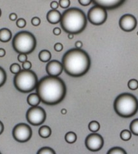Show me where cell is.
<instances>
[{"label":"cell","mask_w":138,"mask_h":154,"mask_svg":"<svg viewBox=\"0 0 138 154\" xmlns=\"http://www.w3.org/2000/svg\"><path fill=\"white\" fill-rule=\"evenodd\" d=\"M36 89L41 102L49 105L59 103L66 94V85L58 76H44L38 81Z\"/></svg>","instance_id":"1"},{"label":"cell","mask_w":138,"mask_h":154,"mask_svg":"<svg viewBox=\"0 0 138 154\" xmlns=\"http://www.w3.org/2000/svg\"><path fill=\"white\" fill-rule=\"evenodd\" d=\"M62 64L66 74L72 77H80L88 71L91 60L86 51L75 48L69 50L63 55Z\"/></svg>","instance_id":"2"},{"label":"cell","mask_w":138,"mask_h":154,"mask_svg":"<svg viewBox=\"0 0 138 154\" xmlns=\"http://www.w3.org/2000/svg\"><path fill=\"white\" fill-rule=\"evenodd\" d=\"M63 30L68 33L78 34L87 25V17L85 12L78 8H69L63 13L60 21Z\"/></svg>","instance_id":"3"},{"label":"cell","mask_w":138,"mask_h":154,"mask_svg":"<svg viewBox=\"0 0 138 154\" xmlns=\"http://www.w3.org/2000/svg\"><path fill=\"white\" fill-rule=\"evenodd\" d=\"M114 109L117 114L122 118L132 117L138 111V100L132 94L122 93L114 100Z\"/></svg>","instance_id":"4"},{"label":"cell","mask_w":138,"mask_h":154,"mask_svg":"<svg viewBox=\"0 0 138 154\" xmlns=\"http://www.w3.org/2000/svg\"><path fill=\"white\" fill-rule=\"evenodd\" d=\"M36 45L35 36L27 31L18 32L12 40V47L18 54H30L35 50Z\"/></svg>","instance_id":"5"},{"label":"cell","mask_w":138,"mask_h":154,"mask_svg":"<svg viewBox=\"0 0 138 154\" xmlns=\"http://www.w3.org/2000/svg\"><path fill=\"white\" fill-rule=\"evenodd\" d=\"M38 83L36 74L30 70L21 69L14 78V85L21 93H30L36 89Z\"/></svg>","instance_id":"6"},{"label":"cell","mask_w":138,"mask_h":154,"mask_svg":"<svg viewBox=\"0 0 138 154\" xmlns=\"http://www.w3.org/2000/svg\"><path fill=\"white\" fill-rule=\"evenodd\" d=\"M87 19L89 22L94 25H101L107 19V9L100 6L94 5L89 9Z\"/></svg>","instance_id":"7"},{"label":"cell","mask_w":138,"mask_h":154,"mask_svg":"<svg viewBox=\"0 0 138 154\" xmlns=\"http://www.w3.org/2000/svg\"><path fill=\"white\" fill-rule=\"evenodd\" d=\"M47 118L45 110L39 106L31 107L26 113L27 122L33 126H39L43 123Z\"/></svg>","instance_id":"8"},{"label":"cell","mask_w":138,"mask_h":154,"mask_svg":"<svg viewBox=\"0 0 138 154\" xmlns=\"http://www.w3.org/2000/svg\"><path fill=\"white\" fill-rule=\"evenodd\" d=\"M32 136V131L29 125L26 123H18L14 127L12 136L19 143H25L30 140Z\"/></svg>","instance_id":"9"},{"label":"cell","mask_w":138,"mask_h":154,"mask_svg":"<svg viewBox=\"0 0 138 154\" xmlns=\"http://www.w3.org/2000/svg\"><path fill=\"white\" fill-rule=\"evenodd\" d=\"M85 146L88 150L97 152L100 150L104 144V139L100 134L92 132L85 139Z\"/></svg>","instance_id":"10"},{"label":"cell","mask_w":138,"mask_h":154,"mask_svg":"<svg viewBox=\"0 0 138 154\" xmlns=\"http://www.w3.org/2000/svg\"><path fill=\"white\" fill-rule=\"evenodd\" d=\"M137 21L136 17L130 14H126L122 16L119 21V26L123 31L130 32L135 30Z\"/></svg>","instance_id":"11"},{"label":"cell","mask_w":138,"mask_h":154,"mask_svg":"<svg viewBox=\"0 0 138 154\" xmlns=\"http://www.w3.org/2000/svg\"><path fill=\"white\" fill-rule=\"evenodd\" d=\"M63 71L62 62L56 60H52L48 62L46 66L47 74L52 76H59Z\"/></svg>","instance_id":"12"},{"label":"cell","mask_w":138,"mask_h":154,"mask_svg":"<svg viewBox=\"0 0 138 154\" xmlns=\"http://www.w3.org/2000/svg\"><path fill=\"white\" fill-rule=\"evenodd\" d=\"M126 0H92L95 5H98L107 10H113L118 8L125 3Z\"/></svg>","instance_id":"13"},{"label":"cell","mask_w":138,"mask_h":154,"mask_svg":"<svg viewBox=\"0 0 138 154\" xmlns=\"http://www.w3.org/2000/svg\"><path fill=\"white\" fill-rule=\"evenodd\" d=\"M62 14L57 10H51L47 14V19L49 23L52 25H56L60 23Z\"/></svg>","instance_id":"14"},{"label":"cell","mask_w":138,"mask_h":154,"mask_svg":"<svg viewBox=\"0 0 138 154\" xmlns=\"http://www.w3.org/2000/svg\"><path fill=\"white\" fill-rule=\"evenodd\" d=\"M27 102L30 107H35L38 106L41 102L40 96L37 93H31L28 96L27 98Z\"/></svg>","instance_id":"15"},{"label":"cell","mask_w":138,"mask_h":154,"mask_svg":"<svg viewBox=\"0 0 138 154\" xmlns=\"http://www.w3.org/2000/svg\"><path fill=\"white\" fill-rule=\"evenodd\" d=\"M12 38V32L8 28H3L0 29V41L7 42Z\"/></svg>","instance_id":"16"},{"label":"cell","mask_w":138,"mask_h":154,"mask_svg":"<svg viewBox=\"0 0 138 154\" xmlns=\"http://www.w3.org/2000/svg\"><path fill=\"white\" fill-rule=\"evenodd\" d=\"M38 134H39L40 136L42 138H48L51 136L52 130L49 126L44 125V126H42L40 128L39 131H38Z\"/></svg>","instance_id":"17"},{"label":"cell","mask_w":138,"mask_h":154,"mask_svg":"<svg viewBox=\"0 0 138 154\" xmlns=\"http://www.w3.org/2000/svg\"><path fill=\"white\" fill-rule=\"evenodd\" d=\"M51 53L47 50H43L38 55V57L40 61L43 62H48L51 59Z\"/></svg>","instance_id":"18"},{"label":"cell","mask_w":138,"mask_h":154,"mask_svg":"<svg viewBox=\"0 0 138 154\" xmlns=\"http://www.w3.org/2000/svg\"><path fill=\"white\" fill-rule=\"evenodd\" d=\"M65 139L67 143L73 144L77 140V135L74 132H69L65 134Z\"/></svg>","instance_id":"19"},{"label":"cell","mask_w":138,"mask_h":154,"mask_svg":"<svg viewBox=\"0 0 138 154\" xmlns=\"http://www.w3.org/2000/svg\"><path fill=\"white\" fill-rule=\"evenodd\" d=\"M88 128L91 132H98L100 129V124L97 121H92L88 123Z\"/></svg>","instance_id":"20"},{"label":"cell","mask_w":138,"mask_h":154,"mask_svg":"<svg viewBox=\"0 0 138 154\" xmlns=\"http://www.w3.org/2000/svg\"><path fill=\"white\" fill-rule=\"evenodd\" d=\"M129 127L132 134L138 136V118L132 120L130 124Z\"/></svg>","instance_id":"21"},{"label":"cell","mask_w":138,"mask_h":154,"mask_svg":"<svg viewBox=\"0 0 138 154\" xmlns=\"http://www.w3.org/2000/svg\"><path fill=\"white\" fill-rule=\"evenodd\" d=\"M120 137L124 141H129L132 137V132L130 131H128V130L127 129L123 130L120 133Z\"/></svg>","instance_id":"22"},{"label":"cell","mask_w":138,"mask_h":154,"mask_svg":"<svg viewBox=\"0 0 138 154\" xmlns=\"http://www.w3.org/2000/svg\"><path fill=\"white\" fill-rule=\"evenodd\" d=\"M108 154H127L124 149L120 147H114L111 148L107 152Z\"/></svg>","instance_id":"23"},{"label":"cell","mask_w":138,"mask_h":154,"mask_svg":"<svg viewBox=\"0 0 138 154\" xmlns=\"http://www.w3.org/2000/svg\"><path fill=\"white\" fill-rule=\"evenodd\" d=\"M7 80V73L3 67L0 66V88L2 87Z\"/></svg>","instance_id":"24"},{"label":"cell","mask_w":138,"mask_h":154,"mask_svg":"<svg viewBox=\"0 0 138 154\" xmlns=\"http://www.w3.org/2000/svg\"><path fill=\"white\" fill-rule=\"evenodd\" d=\"M37 154H56V152L50 147H43L37 152Z\"/></svg>","instance_id":"25"},{"label":"cell","mask_w":138,"mask_h":154,"mask_svg":"<svg viewBox=\"0 0 138 154\" xmlns=\"http://www.w3.org/2000/svg\"><path fill=\"white\" fill-rule=\"evenodd\" d=\"M128 88L132 91H135L138 89V80L136 79H131L128 82Z\"/></svg>","instance_id":"26"},{"label":"cell","mask_w":138,"mask_h":154,"mask_svg":"<svg viewBox=\"0 0 138 154\" xmlns=\"http://www.w3.org/2000/svg\"><path fill=\"white\" fill-rule=\"evenodd\" d=\"M21 70V66L17 63H13L10 66V71L12 74L16 75Z\"/></svg>","instance_id":"27"},{"label":"cell","mask_w":138,"mask_h":154,"mask_svg":"<svg viewBox=\"0 0 138 154\" xmlns=\"http://www.w3.org/2000/svg\"><path fill=\"white\" fill-rule=\"evenodd\" d=\"M27 25V21L24 18H20L16 20V26L20 28H23Z\"/></svg>","instance_id":"28"},{"label":"cell","mask_w":138,"mask_h":154,"mask_svg":"<svg viewBox=\"0 0 138 154\" xmlns=\"http://www.w3.org/2000/svg\"><path fill=\"white\" fill-rule=\"evenodd\" d=\"M70 5V0H59V5L62 8H67Z\"/></svg>","instance_id":"29"},{"label":"cell","mask_w":138,"mask_h":154,"mask_svg":"<svg viewBox=\"0 0 138 154\" xmlns=\"http://www.w3.org/2000/svg\"><path fill=\"white\" fill-rule=\"evenodd\" d=\"M31 24L34 26H39L41 24V19L38 17H34L31 19Z\"/></svg>","instance_id":"30"},{"label":"cell","mask_w":138,"mask_h":154,"mask_svg":"<svg viewBox=\"0 0 138 154\" xmlns=\"http://www.w3.org/2000/svg\"><path fill=\"white\" fill-rule=\"evenodd\" d=\"M18 60L19 62L23 63V62L27 60V55L25 54H19L18 56Z\"/></svg>","instance_id":"31"},{"label":"cell","mask_w":138,"mask_h":154,"mask_svg":"<svg viewBox=\"0 0 138 154\" xmlns=\"http://www.w3.org/2000/svg\"><path fill=\"white\" fill-rule=\"evenodd\" d=\"M54 49L57 52H60L63 50V46L61 42H57L54 46Z\"/></svg>","instance_id":"32"},{"label":"cell","mask_w":138,"mask_h":154,"mask_svg":"<svg viewBox=\"0 0 138 154\" xmlns=\"http://www.w3.org/2000/svg\"><path fill=\"white\" fill-rule=\"evenodd\" d=\"M22 67L23 69H25V70H30L32 67V63L30 61H25L22 63Z\"/></svg>","instance_id":"33"},{"label":"cell","mask_w":138,"mask_h":154,"mask_svg":"<svg viewBox=\"0 0 138 154\" xmlns=\"http://www.w3.org/2000/svg\"><path fill=\"white\" fill-rule=\"evenodd\" d=\"M78 2L81 5L86 7L90 5L92 3V0H78Z\"/></svg>","instance_id":"34"},{"label":"cell","mask_w":138,"mask_h":154,"mask_svg":"<svg viewBox=\"0 0 138 154\" xmlns=\"http://www.w3.org/2000/svg\"><path fill=\"white\" fill-rule=\"evenodd\" d=\"M50 6L52 10H57L59 5V3H58L56 1H53L50 3Z\"/></svg>","instance_id":"35"},{"label":"cell","mask_w":138,"mask_h":154,"mask_svg":"<svg viewBox=\"0 0 138 154\" xmlns=\"http://www.w3.org/2000/svg\"><path fill=\"white\" fill-rule=\"evenodd\" d=\"M9 19H10L11 21H15L17 20V18H18V16L16 13H11L10 14V15H9Z\"/></svg>","instance_id":"36"},{"label":"cell","mask_w":138,"mask_h":154,"mask_svg":"<svg viewBox=\"0 0 138 154\" xmlns=\"http://www.w3.org/2000/svg\"><path fill=\"white\" fill-rule=\"evenodd\" d=\"M53 33H54V35H59L61 33V29L59 28H58V27H56V28H54V29H53Z\"/></svg>","instance_id":"37"},{"label":"cell","mask_w":138,"mask_h":154,"mask_svg":"<svg viewBox=\"0 0 138 154\" xmlns=\"http://www.w3.org/2000/svg\"><path fill=\"white\" fill-rule=\"evenodd\" d=\"M75 46L76 48H78V49H81L83 46V42L80 41H76L75 43Z\"/></svg>","instance_id":"38"},{"label":"cell","mask_w":138,"mask_h":154,"mask_svg":"<svg viewBox=\"0 0 138 154\" xmlns=\"http://www.w3.org/2000/svg\"><path fill=\"white\" fill-rule=\"evenodd\" d=\"M6 55V51L3 48H0V57H3Z\"/></svg>","instance_id":"39"},{"label":"cell","mask_w":138,"mask_h":154,"mask_svg":"<svg viewBox=\"0 0 138 154\" xmlns=\"http://www.w3.org/2000/svg\"><path fill=\"white\" fill-rule=\"evenodd\" d=\"M4 131V125L3 123L0 121V135H1Z\"/></svg>","instance_id":"40"},{"label":"cell","mask_w":138,"mask_h":154,"mask_svg":"<svg viewBox=\"0 0 138 154\" xmlns=\"http://www.w3.org/2000/svg\"><path fill=\"white\" fill-rule=\"evenodd\" d=\"M66 112H67V110H66L65 109H61V113L62 114H66Z\"/></svg>","instance_id":"41"},{"label":"cell","mask_w":138,"mask_h":154,"mask_svg":"<svg viewBox=\"0 0 138 154\" xmlns=\"http://www.w3.org/2000/svg\"><path fill=\"white\" fill-rule=\"evenodd\" d=\"M68 38H69V39H72V38H74V34H72V33H69Z\"/></svg>","instance_id":"42"},{"label":"cell","mask_w":138,"mask_h":154,"mask_svg":"<svg viewBox=\"0 0 138 154\" xmlns=\"http://www.w3.org/2000/svg\"><path fill=\"white\" fill-rule=\"evenodd\" d=\"M1 16H2V10L0 8V17H1Z\"/></svg>","instance_id":"43"},{"label":"cell","mask_w":138,"mask_h":154,"mask_svg":"<svg viewBox=\"0 0 138 154\" xmlns=\"http://www.w3.org/2000/svg\"><path fill=\"white\" fill-rule=\"evenodd\" d=\"M137 35H138V32H137Z\"/></svg>","instance_id":"44"},{"label":"cell","mask_w":138,"mask_h":154,"mask_svg":"<svg viewBox=\"0 0 138 154\" xmlns=\"http://www.w3.org/2000/svg\"><path fill=\"white\" fill-rule=\"evenodd\" d=\"M0 154H1V152H0Z\"/></svg>","instance_id":"45"}]
</instances>
